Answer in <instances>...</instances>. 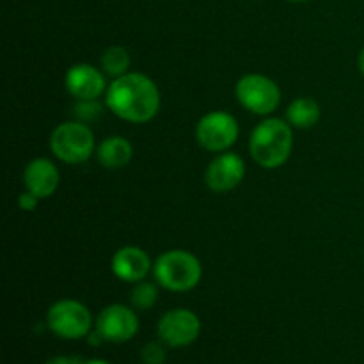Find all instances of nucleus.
<instances>
[{
  "instance_id": "f257e3e1",
  "label": "nucleus",
  "mask_w": 364,
  "mask_h": 364,
  "mask_svg": "<svg viewBox=\"0 0 364 364\" xmlns=\"http://www.w3.org/2000/svg\"><path fill=\"white\" fill-rule=\"evenodd\" d=\"M105 103L117 117L130 123H148L160 110L155 82L142 73H127L110 82Z\"/></svg>"
},
{
  "instance_id": "f03ea898",
  "label": "nucleus",
  "mask_w": 364,
  "mask_h": 364,
  "mask_svg": "<svg viewBox=\"0 0 364 364\" xmlns=\"http://www.w3.org/2000/svg\"><path fill=\"white\" fill-rule=\"evenodd\" d=\"M294 134L288 121L269 117L252 130L249 151L255 162L265 169H277L291 155Z\"/></svg>"
},
{
  "instance_id": "7ed1b4c3",
  "label": "nucleus",
  "mask_w": 364,
  "mask_h": 364,
  "mask_svg": "<svg viewBox=\"0 0 364 364\" xmlns=\"http://www.w3.org/2000/svg\"><path fill=\"white\" fill-rule=\"evenodd\" d=\"M153 274L160 287L171 291H188L201 281V262L192 252L171 249L156 258Z\"/></svg>"
},
{
  "instance_id": "20e7f679",
  "label": "nucleus",
  "mask_w": 364,
  "mask_h": 364,
  "mask_svg": "<svg viewBox=\"0 0 364 364\" xmlns=\"http://www.w3.org/2000/svg\"><path fill=\"white\" fill-rule=\"evenodd\" d=\"M50 149L63 162L82 164L95 153V135L82 121H66L50 135Z\"/></svg>"
},
{
  "instance_id": "39448f33",
  "label": "nucleus",
  "mask_w": 364,
  "mask_h": 364,
  "mask_svg": "<svg viewBox=\"0 0 364 364\" xmlns=\"http://www.w3.org/2000/svg\"><path fill=\"white\" fill-rule=\"evenodd\" d=\"M235 95L244 109L258 116L272 114L281 103V91L276 82L258 73L244 75L237 82Z\"/></svg>"
},
{
  "instance_id": "423d86ee",
  "label": "nucleus",
  "mask_w": 364,
  "mask_h": 364,
  "mask_svg": "<svg viewBox=\"0 0 364 364\" xmlns=\"http://www.w3.org/2000/svg\"><path fill=\"white\" fill-rule=\"evenodd\" d=\"M46 326L63 340H80L91 333L92 318L82 302L63 299L48 309Z\"/></svg>"
},
{
  "instance_id": "0eeeda50",
  "label": "nucleus",
  "mask_w": 364,
  "mask_h": 364,
  "mask_svg": "<svg viewBox=\"0 0 364 364\" xmlns=\"http://www.w3.org/2000/svg\"><path fill=\"white\" fill-rule=\"evenodd\" d=\"M196 139L208 151H226L238 139L237 119L223 110L205 114L196 127Z\"/></svg>"
},
{
  "instance_id": "6e6552de",
  "label": "nucleus",
  "mask_w": 364,
  "mask_h": 364,
  "mask_svg": "<svg viewBox=\"0 0 364 364\" xmlns=\"http://www.w3.org/2000/svg\"><path fill=\"white\" fill-rule=\"evenodd\" d=\"M160 341L171 348H181L194 343L201 333V320L191 309H171L160 318L156 327Z\"/></svg>"
},
{
  "instance_id": "1a4fd4ad",
  "label": "nucleus",
  "mask_w": 364,
  "mask_h": 364,
  "mask_svg": "<svg viewBox=\"0 0 364 364\" xmlns=\"http://www.w3.org/2000/svg\"><path fill=\"white\" fill-rule=\"evenodd\" d=\"M96 331L110 343L130 341L139 331V318L134 309L123 304H110L96 318Z\"/></svg>"
},
{
  "instance_id": "9d476101",
  "label": "nucleus",
  "mask_w": 364,
  "mask_h": 364,
  "mask_svg": "<svg viewBox=\"0 0 364 364\" xmlns=\"http://www.w3.org/2000/svg\"><path fill=\"white\" fill-rule=\"evenodd\" d=\"M245 176V164L237 153H220L206 167V187L213 192H228L242 183Z\"/></svg>"
},
{
  "instance_id": "9b49d317",
  "label": "nucleus",
  "mask_w": 364,
  "mask_h": 364,
  "mask_svg": "<svg viewBox=\"0 0 364 364\" xmlns=\"http://www.w3.org/2000/svg\"><path fill=\"white\" fill-rule=\"evenodd\" d=\"M64 85L77 100H98L107 91L105 77L91 64H75L66 71Z\"/></svg>"
},
{
  "instance_id": "f8f14e48",
  "label": "nucleus",
  "mask_w": 364,
  "mask_h": 364,
  "mask_svg": "<svg viewBox=\"0 0 364 364\" xmlns=\"http://www.w3.org/2000/svg\"><path fill=\"white\" fill-rule=\"evenodd\" d=\"M149 269H151V259L141 247L127 245L114 252L112 272L124 283H139L148 276Z\"/></svg>"
},
{
  "instance_id": "ddd939ff",
  "label": "nucleus",
  "mask_w": 364,
  "mask_h": 364,
  "mask_svg": "<svg viewBox=\"0 0 364 364\" xmlns=\"http://www.w3.org/2000/svg\"><path fill=\"white\" fill-rule=\"evenodd\" d=\"M25 188L39 199L50 198L59 187V171L48 159H34L23 171Z\"/></svg>"
},
{
  "instance_id": "4468645a",
  "label": "nucleus",
  "mask_w": 364,
  "mask_h": 364,
  "mask_svg": "<svg viewBox=\"0 0 364 364\" xmlns=\"http://www.w3.org/2000/svg\"><path fill=\"white\" fill-rule=\"evenodd\" d=\"M132 155H134L132 144L124 137H119V135L103 139L98 148H96V159L109 171L127 167L130 164Z\"/></svg>"
},
{
  "instance_id": "2eb2a0df",
  "label": "nucleus",
  "mask_w": 364,
  "mask_h": 364,
  "mask_svg": "<svg viewBox=\"0 0 364 364\" xmlns=\"http://www.w3.org/2000/svg\"><path fill=\"white\" fill-rule=\"evenodd\" d=\"M287 121L299 130H309L320 121V105L306 96L294 100L287 109Z\"/></svg>"
},
{
  "instance_id": "dca6fc26",
  "label": "nucleus",
  "mask_w": 364,
  "mask_h": 364,
  "mask_svg": "<svg viewBox=\"0 0 364 364\" xmlns=\"http://www.w3.org/2000/svg\"><path fill=\"white\" fill-rule=\"evenodd\" d=\"M130 66V55L123 46H109L102 55V70L109 77H123L128 73Z\"/></svg>"
},
{
  "instance_id": "f3484780",
  "label": "nucleus",
  "mask_w": 364,
  "mask_h": 364,
  "mask_svg": "<svg viewBox=\"0 0 364 364\" xmlns=\"http://www.w3.org/2000/svg\"><path fill=\"white\" fill-rule=\"evenodd\" d=\"M156 299H159V290H156V284L149 283V281H139L135 283L134 290H132L130 302L135 309H151L155 306Z\"/></svg>"
},
{
  "instance_id": "a211bd4d",
  "label": "nucleus",
  "mask_w": 364,
  "mask_h": 364,
  "mask_svg": "<svg viewBox=\"0 0 364 364\" xmlns=\"http://www.w3.org/2000/svg\"><path fill=\"white\" fill-rule=\"evenodd\" d=\"M102 112L103 109L98 103V100H78V103L75 105V116L78 117V121L85 124L98 119Z\"/></svg>"
},
{
  "instance_id": "6ab92c4d",
  "label": "nucleus",
  "mask_w": 364,
  "mask_h": 364,
  "mask_svg": "<svg viewBox=\"0 0 364 364\" xmlns=\"http://www.w3.org/2000/svg\"><path fill=\"white\" fill-rule=\"evenodd\" d=\"M164 341H149L142 347L141 359L144 364H164L166 363L167 352Z\"/></svg>"
},
{
  "instance_id": "aec40b11",
  "label": "nucleus",
  "mask_w": 364,
  "mask_h": 364,
  "mask_svg": "<svg viewBox=\"0 0 364 364\" xmlns=\"http://www.w3.org/2000/svg\"><path fill=\"white\" fill-rule=\"evenodd\" d=\"M38 196L32 194V192L28 191L21 192L20 198H18V206H20V210H23V212H34V210L38 208Z\"/></svg>"
},
{
  "instance_id": "412c9836",
  "label": "nucleus",
  "mask_w": 364,
  "mask_h": 364,
  "mask_svg": "<svg viewBox=\"0 0 364 364\" xmlns=\"http://www.w3.org/2000/svg\"><path fill=\"white\" fill-rule=\"evenodd\" d=\"M45 364H82L77 358H68V355H55V358L48 359Z\"/></svg>"
},
{
  "instance_id": "4be33fe9",
  "label": "nucleus",
  "mask_w": 364,
  "mask_h": 364,
  "mask_svg": "<svg viewBox=\"0 0 364 364\" xmlns=\"http://www.w3.org/2000/svg\"><path fill=\"white\" fill-rule=\"evenodd\" d=\"M82 364H110V363L103 361V359H89V361H84Z\"/></svg>"
},
{
  "instance_id": "5701e85b",
  "label": "nucleus",
  "mask_w": 364,
  "mask_h": 364,
  "mask_svg": "<svg viewBox=\"0 0 364 364\" xmlns=\"http://www.w3.org/2000/svg\"><path fill=\"white\" fill-rule=\"evenodd\" d=\"M359 70H361L364 75V48L361 50V53H359Z\"/></svg>"
},
{
  "instance_id": "b1692460",
  "label": "nucleus",
  "mask_w": 364,
  "mask_h": 364,
  "mask_svg": "<svg viewBox=\"0 0 364 364\" xmlns=\"http://www.w3.org/2000/svg\"><path fill=\"white\" fill-rule=\"evenodd\" d=\"M290 2H308V0H290Z\"/></svg>"
}]
</instances>
